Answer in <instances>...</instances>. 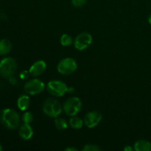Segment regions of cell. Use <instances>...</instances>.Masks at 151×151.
<instances>
[{
	"label": "cell",
	"instance_id": "1",
	"mask_svg": "<svg viewBox=\"0 0 151 151\" xmlns=\"http://www.w3.org/2000/svg\"><path fill=\"white\" fill-rule=\"evenodd\" d=\"M1 123L8 129H16L20 123V117L16 111L10 109H3L0 114Z\"/></svg>",
	"mask_w": 151,
	"mask_h": 151
},
{
	"label": "cell",
	"instance_id": "2",
	"mask_svg": "<svg viewBox=\"0 0 151 151\" xmlns=\"http://www.w3.org/2000/svg\"><path fill=\"white\" fill-rule=\"evenodd\" d=\"M61 105L54 98H48L43 104V111L47 116L51 118H57L61 114Z\"/></svg>",
	"mask_w": 151,
	"mask_h": 151
},
{
	"label": "cell",
	"instance_id": "3",
	"mask_svg": "<svg viewBox=\"0 0 151 151\" xmlns=\"http://www.w3.org/2000/svg\"><path fill=\"white\" fill-rule=\"evenodd\" d=\"M82 109V102L78 97H74L65 101L63 110L68 116H73L78 114Z\"/></svg>",
	"mask_w": 151,
	"mask_h": 151
},
{
	"label": "cell",
	"instance_id": "4",
	"mask_svg": "<svg viewBox=\"0 0 151 151\" xmlns=\"http://www.w3.org/2000/svg\"><path fill=\"white\" fill-rule=\"evenodd\" d=\"M78 69V63L72 58H66L60 60L57 66L58 72L63 75H69L74 73Z\"/></svg>",
	"mask_w": 151,
	"mask_h": 151
},
{
	"label": "cell",
	"instance_id": "5",
	"mask_svg": "<svg viewBox=\"0 0 151 151\" xmlns=\"http://www.w3.org/2000/svg\"><path fill=\"white\" fill-rule=\"evenodd\" d=\"M16 70V63L11 58H5L0 61V74L4 78H10Z\"/></svg>",
	"mask_w": 151,
	"mask_h": 151
},
{
	"label": "cell",
	"instance_id": "6",
	"mask_svg": "<svg viewBox=\"0 0 151 151\" xmlns=\"http://www.w3.org/2000/svg\"><path fill=\"white\" fill-rule=\"evenodd\" d=\"M67 86L60 81H51L47 83V89L54 97H62L67 92Z\"/></svg>",
	"mask_w": 151,
	"mask_h": 151
},
{
	"label": "cell",
	"instance_id": "7",
	"mask_svg": "<svg viewBox=\"0 0 151 151\" xmlns=\"http://www.w3.org/2000/svg\"><path fill=\"white\" fill-rule=\"evenodd\" d=\"M45 88V85L38 79H32L27 81L24 86V90L29 95H36L42 92Z\"/></svg>",
	"mask_w": 151,
	"mask_h": 151
},
{
	"label": "cell",
	"instance_id": "8",
	"mask_svg": "<svg viewBox=\"0 0 151 151\" xmlns=\"http://www.w3.org/2000/svg\"><path fill=\"white\" fill-rule=\"evenodd\" d=\"M92 42V37L88 32H82L75 38L74 46L79 51H83L88 48Z\"/></svg>",
	"mask_w": 151,
	"mask_h": 151
},
{
	"label": "cell",
	"instance_id": "9",
	"mask_svg": "<svg viewBox=\"0 0 151 151\" xmlns=\"http://www.w3.org/2000/svg\"><path fill=\"white\" fill-rule=\"evenodd\" d=\"M103 119L101 114L96 111H90L85 115L83 119L84 124L88 128H94L100 124Z\"/></svg>",
	"mask_w": 151,
	"mask_h": 151
},
{
	"label": "cell",
	"instance_id": "10",
	"mask_svg": "<svg viewBox=\"0 0 151 151\" xmlns=\"http://www.w3.org/2000/svg\"><path fill=\"white\" fill-rule=\"evenodd\" d=\"M46 68H47V64H46L45 61L41 60H38V61L35 62L31 66L29 71V73L32 76L38 77L39 75H41L45 71Z\"/></svg>",
	"mask_w": 151,
	"mask_h": 151
},
{
	"label": "cell",
	"instance_id": "11",
	"mask_svg": "<svg viewBox=\"0 0 151 151\" xmlns=\"http://www.w3.org/2000/svg\"><path fill=\"white\" fill-rule=\"evenodd\" d=\"M19 137L24 140H29L33 136V131L29 124L24 123L19 130Z\"/></svg>",
	"mask_w": 151,
	"mask_h": 151
},
{
	"label": "cell",
	"instance_id": "12",
	"mask_svg": "<svg viewBox=\"0 0 151 151\" xmlns=\"http://www.w3.org/2000/svg\"><path fill=\"white\" fill-rule=\"evenodd\" d=\"M136 151H151V143L144 139H139L137 141L134 146Z\"/></svg>",
	"mask_w": 151,
	"mask_h": 151
},
{
	"label": "cell",
	"instance_id": "13",
	"mask_svg": "<svg viewBox=\"0 0 151 151\" xmlns=\"http://www.w3.org/2000/svg\"><path fill=\"white\" fill-rule=\"evenodd\" d=\"M29 103H30V101H29V97L27 95H24H24H21L17 100L18 108L21 111L27 110L29 108Z\"/></svg>",
	"mask_w": 151,
	"mask_h": 151
},
{
	"label": "cell",
	"instance_id": "14",
	"mask_svg": "<svg viewBox=\"0 0 151 151\" xmlns=\"http://www.w3.org/2000/svg\"><path fill=\"white\" fill-rule=\"evenodd\" d=\"M12 48L11 43L7 39H1L0 41V55H5L8 54Z\"/></svg>",
	"mask_w": 151,
	"mask_h": 151
},
{
	"label": "cell",
	"instance_id": "15",
	"mask_svg": "<svg viewBox=\"0 0 151 151\" xmlns=\"http://www.w3.org/2000/svg\"><path fill=\"white\" fill-rule=\"evenodd\" d=\"M83 123V120H82L81 118L78 117V116H72V118H71L70 119H69L70 126L72 127L73 129H81V128H82Z\"/></svg>",
	"mask_w": 151,
	"mask_h": 151
},
{
	"label": "cell",
	"instance_id": "16",
	"mask_svg": "<svg viewBox=\"0 0 151 151\" xmlns=\"http://www.w3.org/2000/svg\"><path fill=\"white\" fill-rule=\"evenodd\" d=\"M55 128L59 131H63L68 128L67 122L66 119L63 118H57L55 120Z\"/></svg>",
	"mask_w": 151,
	"mask_h": 151
},
{
	"label": "cell",
	"instance_id": "17",
	"mask_svg": "<svg viewBox=\"0 0 151 151\" xmlns=\"http://www.w3.org/2000/svg\"><path fill=\"white\" fill-rule=\"evenodd\" d=\"M60 42L63 47H69L72 44V38L68 34H63L60 37Z\"/></svg>",
	"mask_w": 151,
	"mask_h": 151
},
{
	"label": "cell",
	"instance_id": "18",
	"mask_svg": "<svg viewBox=\"0 0 151 151\" xmlns=\"http://www.w3.org/2000/svg\"><path fill=\"white\" fill-rule=\"evenodd\" d=\"M22 120L24 123L30 124L33 120V115L30 112H25L22 116Z\"/></svg>",
	"mask_w": 151,
	"mask_h": 151
},
{
	"label": "cell",
	"instance_id": "19",
	"mask_svg": "<svg viewBox=\"0 0 151 151\" xmlns=\"http://www.w3.org/2000/svg\"><path fill=\"white\" fill-rule=\"evenodd\" d=\"M83 151H100L101 150V148L99 147L97 145H92L88 144L86 145L83 147Z\"/></svg>",
	"mask_w": 151,
	"mask_h": 151
},
{
	"label": "cell",
	"instance_id": "20",
	"mask_svg": "<svg viewBox=\"0 0 151 151\" xmlns=\"http://www.w3.org/2000/svg\"><path fill=\"white\" fill-rule=\"evenodd\" d=\"M86 0H72V3L73 6L76 7H81L86 3Z\"/></svg>",
	"mask_w": 151,
	"mask_h": 151
},
{
	"label": "cell",
	"instance_id": "21",
	"mask_svg": "<svg viewBox=\"0 0 151 151\" xmlns=\"http://www.w3.org/2000/svg\"><path fill=\"white\" fill-rule=\"evenodd\" d=\"M28 72H27V71H24L23 72H22V74H21V78H22V79H27L28 77Z\"/></svg>",
	"mask_w": 151,
	"mask_h": 151
},
{
	"label": "cell",
	"instance_id": "22",
	"mask_svg": "<svg viewBox=\"0 0 151 151\" xmlns=\"http://www.w3.org/2000/svg\"><path fill=\"white\" fill-rule=\"evenodd\" d=\"M9 81H10V83L12 84V85H15V84H16V83H17V81H16V78H13V77H10V79H9Z\"/></svg>",
	"mask_w": 151,
	"mask_h": 151
},
{
	"label": "cell",
	"instance_id": "23",
	"mask_svg": "<svg viewBox=\"0 0 151 151\" xmlns=\"http://www.w3.org/2000/svg\"><path fill=\"white\" fill-rule=\"evenodd\" d=\"M134 150V148H132L131 147H130V146H126V147H124V150L125 151H133Z\"/></svg>",
	"mask_w": 151,
	"mask_h": 151
},
{
	"label": "cell",
	"instance_id": "24",
	"mask_svg": "<svg viewBox=\"0 0 151 151\" xmlns=\"http://www.w3.org/2000/svg\"><path fill=\"white\" fill-rule=\"evenodd\" d=\"M65 151H78V149L75 147H67L65 149Z\"/></svg>",
	"mask_w": 151,
	"mask_h": 151
},
{
	"label": "cell",
	"instance_id": "25",
	"mask_svg": "<svg viewBox=\"0 0 151 151\" xmlns=\"http://www.w3.org/2000/svg\"><path fill=\"white\" fill-rule=\"evenodd\" d=\"M75 91V88L70 86V88H67V92L69 93H73Z\"/></svg>",
	"mask_w": 151,
	"mask_h": 151
},
{
	"label": "cell",
	"instance_id": "26",
	"mask_svg": "<svg viewBox=\"0 0 151 151\" xmlns=\"http://www.w3.org/2000/svg\"><path fill=\"white\" fill-rule=\"evenodd\" d=\"M148 22H149V24L151 25V14L150 15V16H149V18H148Z\"/></svg>",
	"mask_w": 151,
	"mask_h": 151
},
{
	"label": "cell",
	"instance_id": "27",
	"mask_svg": "<svg viewBox=\"0 0 151 151\" xmlns=\"http://www.w3.org/2000/svg\"><path fill=\"white\" fill-rule=\"evenodd\" d=\"M1 150H2V147H1V145H0V151H1Z\"/></svg>",
	"mask_w": 151,
	"mask_h": 151
}]
</instances>
